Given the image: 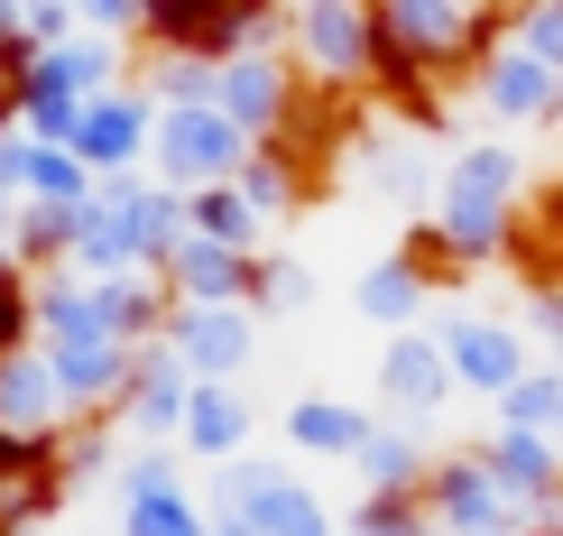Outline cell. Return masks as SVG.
I'll list each match as a JSON object with an SVG mask.
<instances>
[{
  "instance_id": "obj_3",
  "label": "cell",
  "mask_w": 563,
  "mask_h": 536,
  "mask_svg": "<svg viewBox=\"0 0 563 536\" xmlns=\"http://www.w3.org/2000/svg\"><path fill=\"white\" fill-rule=\"evenodd\" d=\"M481 462H489V481H499V491L518 500V527H527L545 500H563V445H545V435L499 426V435L481 445Z\"/></svg>"
},
{
  "instance_id": "obj_11",
  "label": "cell",
  "mask_w": 563,
  "mask_h": 536,
  "mask_svg": "<svg viewBox=\"0 0 563 536\" xmlns=\"http://www.w3.org/2000/svg\"><path fill=\"white\" fill-rule=\"evenodd\" d=\"M130 536H203V527H195V508H185V500L167 491V472H157V462L139 472V500H130Z\"/></svg>"
},
{
  "instance_id": "obj_7",
  "label": "cell",
  "mask_w": 563,
  "mask_h": 536,
  "mask_svg": "<svg viewBox=\"0 0 563 536\" xmlns=\"http://www.w3.org/2000/svg\"><path fill=\"white\" fill-rule=\"evenodd\" d=\"M499 426H518V435H545V445H563V370H527V380L499 398Z\"/></svg>"
},
{
  "instance_id": "obj_6",
  "label": "cell",
  "mask_w": 563,
  "mask_h": 536,
  "mask_svg": "<svg viewBox=\"0 0 563 536\" xmlns=\"http://www.w3.org/2000/svg\"><path fill=\"white\" fill-rule=\"evenodd\" d=\"M250 10H231V0H148V29L167 46H195V56H222L231 37H241Z\"/></svg>"
},
{
  "instance_id": "obj_14",
  "label": "cell",
  "mask_w": 563,
  "mask_h": 536,
  "mask_svg": "<svg viewBox=\"0 0 563 536\" xmlns=\"http://www.w3.org/2000/svg\"><path fill=\"white\" fill-rule=\"evenodd\" d=\"M185 287H195V296H231V287H241V260H231L222 241L185 250Z\"/></svg>"
},
{
  "instance_id": "obj_12",
  "label": "cell",
  "mask_w": 563,
  "mask_h": 536,
  "mask_svg": "<svg viewBox=\"0 0 563 536\" xmlns=\"http://www.w3.org/2000/svg\"><path fill=\"white\" fill-rule=\"evenodd\" d=\"M508 46H527L536 65H554V75H563V0H518V19H508Z\"/></svg>"
},
{
  "instance_id": "obj_4",
  "label": "cell",
  "mask_w": 563,
  "mask_h": 536,
  "mask_svg": "<svg viewBox=\"0 0 563 536\" xmlns=\"http://www.w3.org/2000/svg\"><path fill=\"white\" fill-rule=\"evenodd\" d=\"M443 361H453V389H481V398H508L527 380V342L508 324H453L443 333Z\"/></svg>"
},
{
  "instance_id": "obj_9",
  "label": "cell",
  "mask_w": 563,
  "mask_h": 536,
  "mask_svg": "<svg viewBox=\"0 0 563 536\" xmlns=\"http://www.w3.org/2000/svg\"><path fill=\"white\" fill-rule=\"evenodd\" d=\"M296 445H305V453H361V445H369V416H351V407H333V398H305V407H296Z\"/></svg>"
},
{
  "instance_id": "obj_2",
  "label": "cell",
  "mask_w": 563,
  "mask_h": 536,
  "mask_svg": "<svg viewBox=\"0 0 563 536\" xmlns=\"http://www.w3.org/2000/svg\"><path fill=\"white\" fill-rule=\"evenodd\" d=\"M481 102L499 111V121H563V75L554 65H536L527 46H489L481 56Z\"/></svg>"
},
{
  "instance_id": "obj_18",
  "label": "cell",
  "mask_w": 563,
  "mask_h": 536,
  "mask_svg": "<svg viewBox=\"0 0 563 536\" xmlns=\"http://www.w3.org/2000/svg\"><path fill=\"white\" fill-rule=\"evenodd\" d=\"M536 333H545V352H554V370H563V277L536 287Z\"/></svg>"
},
{
  "instance_id": "obj_13",
  "label": "cell",
  "mask_w": 563,
  "mask_h": 536,
  "mask_svg": "<svg viewBox=\"0 0 563 536\" xmlns=\"http://www.w3.org/2000/svg\"><path fill=\"white\" fill-rule=\"evenodd\" d=\"M361 472H369V491H416V481H426V453H416L407 435H369Z\"/></svg>"
},
{
  "instance_id": "obj_10",
  "label": "cell",
  "mask_w": 563,
  "mask_h": 536,
  "mask_svg": "<svg viewBox=\"0 0 563 536\" xmlns=\"http://www.w3.org/2000/svg\"><path fill=\"white\" fill-rule=\"evenodd\" d=\"M416 306H426V269H416V260H388V269H369V277H361V315L407 324Z\"/></svg>"
},
{
  "instance_id": "obj_16",
  "label": "cell",
  "mask_w": 563,
  "mask_h": 536,
  "mask_svg": "<svg viewBox=\"0 0 563 536\" xmlns=\"http://www.w3.org/2000/svg\"><path fill=\"white\" fill-rule=\"evenodd\" d=\"M195 445H203V453H231V445H241V407H231V398H203V407H195Z\"/></svg>"
},
{
  "instance_id": "obj_17",
  "label": "cell",
  "mask_w": 563,
  "mask_h": 536,
  "mask_svg": "<svg viewBox=\"0 0 563 536\" xmlns=\"http://www.w3.org/2000/svg\"><path fill=\"white\" fill-rule=\"evenodd\" d=\"M130 139H139V130H130V111H92L84 149H92V157H130Z\"/></svg>"
},
{
  "instance_id": "obj_21",
  "label": "cell",
  "mask_w": 563,
  "mask_h": 536,
  "mask_svg": "<svg viewBox=\"0 0 563 536\" xmlns=\"http://www.w3.org/2000/svg\"><path fill=\"white\" fill-rule=\"evenodd\" d=\"M84 10H102V19H130V10H139V0H84Z\"/></svg>"
},
{
  "instance_id": "obj_5",
  "label": "cell",
  "mask_w": 563,
  "mask_h": 536,
  "mask_svg": "<svg viewBox=\"0 0 563 536\" xmlns=\"http://www.w3.org/2000/svg\"><path fill=\"white\" fill-rule=\"evenodd\" d=\"M379 380H388V398L407 407V416H434L443 398H453V361H443V342H388V361H379Z\"/></svg>"
},
{
  "instance_id": "obj_22",
  "label": "cell",
  "mask_w": 563,
  "mask_h": 536,
  "mask_svg": "<svg viewBox=\"0 0 563 536\" xmlns=\"http://www.w3.org/2000/svg\"><path fill=\"white\" fill-rule=\"evenodd\" d=\"M231 10H260V0H231Z\"/></svg>"
},
{
  "instance_id": "obj_15",
  "label": "cell",
  "mask_w": 563,
  "mask_h": 536,
  "mask_svg": "<svg viewBox=\"0 0 563 536\" xmlns=\"http://www.w3.org/2000/svg\"><path fill=\"white\" fill-rule=\"evenodd\" d=\"M195 361H203V370H231V361H241V324H231V315H203V324H195Z\"/></svg>"
},
{
  "instance_id": "obj_19",
  "label": "cell",
  "mask_w": 563,
  "mask_h": 536,
  "mask_svg": "<svg viewBox=\"0 0 563 536\" xmlns=\"http://www.w3.org/2000/svg\"><path fill=\"white\" fill-rule=\"evenodd\" d=\"M203 222H213L222 241H241V231H250V204H241V195H222V185H213V195H203Z\"/></svg>"
},
{
  "instance_id": "obj_8",
  "label": "cell",
  "mask_w": 563,
  "mask_h": 536,
  "mask_svg": "<svg viewBox=\"0 0 563 536\" xmlns=\"http://www.w3.org/2000/svg\"><path fill=\"white\" fill-rule=\"evenodd\" d=\"M231 149H241V130H231L222 111H185V121L167 130V167H185V176H203V167H222Z\"/></svg>"
},
{
  "instance_id": "obj_20",
  "label": "cell",
  "mask_w": 563,
  "mask_h": 536,
  "mask_svg": "<svg viewBox=\"0 0 563 536\" xmlns=\"http://www.w3.org/2000/svg\"><path fill=\"white\" fill-rule=\"evenodd\" d=\"M19 324H29V306H19V287H10V277H0V352H10V342H19Z\"/></svg>"
},
{
  "instance_id": "obj_1",
  "label": "cell",
  "mask_w": 563,
  "mask_h": 536,
  "mask_svg": "<svg viewBox=\"0 0 563 536\" xmlns=\"http://www.w3.org/2000/svg\"><path fill=\"white\" fill-rule=\"evenodd\" d=\"M426 518L443 527V536H518V500L489 481V462L481 453H453V462H434L426 472Z\"/></svg>"
}]
</instances>
